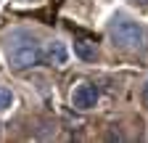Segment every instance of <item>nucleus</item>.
Wrapping results in <instances>:
<instances>
[{
  "instance_id": "6",
  "label": "nucleus",
  "mask_w": 148,
  "mask_h": 143,
  "mask_svg": "<svg viewBox=\"0 0 148 143\" xmlns=\"http://www.w3.org/2000/svg\"><path fill=\"white\" fill-rule=\"evenodd\" d=\"M11 106H13V93L5 85H0V111H8Z\"/></svg>"
},
{
  "instance_id": "5",
  "label": "nucleus",
  "mask_w": 148,
  "mask_h": 143,
  "mask_svg": "<svg viewBox=\"0 0 148 143\" xmlns=\"http://www.w3.org/2000/svg\"><path fill=\"white\" fill-rule=\"evenodd\" d=\"M74 53H77L82 61H92V58L98 56V48H95V43L87 40V37H77V40H74Z\"/></svg>"
},
{
  "instance_id": "4",
  "label": "nucleus",
  "mask_w": 148,
  "mask_h": 143,
  "mask_svg": "<svg viewBox=\"0 0 148 143\" xmlns=\"http://www.w3.org/2000/svg\"><path fill=\"white\" fill-rule=\"evenodd\" d=\"M40 58L50 66H64L69 61V48L61 43V40H50L42 50H40Z\"/></svg>"
},
{
  "instance_id": "7",
  "label": "nucleus",
  "mask_w": 148,
  "mask_h": 143,
  "mask_svg": "<svg viewBox=\"0 0 148 143\" xmlns=\"http://www.w3.org/2000/svg\"><path fill=\"white\" fill-rule=\"evenodd\" d=\"M140 3H145V0H140Z\"/></svg>"
},
{
  "instance_id": "2",
  "label": "nucleus",
  "mask_w": 148,
  "mask_h": 143,
  "mask_svg": "<svg viewBox=\"0 0 148 143\" xmlns=\"http://www.w3.org/2000/svg\"><path fill=\"white\" fill-rule=\"evenodd\" d=\"M37 61H40L37 40L32 37L29 32H24V29L11 32V37H8V64H11V69L24 72V69L34 66Z\"/></svg>"
},
{
  "instance_id": "3",
  "label": "nucleus",
  "mask_w": 148,
  "mask_h": 143,
  "mask_svg": "<svg viewBox=\"0 0 148 143\" xmlns=\"http://www.w3.org/2000/svg\"><path fill=\"white\" fill-rule=\"evenodd\" d=\"M95 103H98V87H95V82L79 80L77 85L71 87V106H74V109L87 111V109H92Z\"/></svg>"
},
{
  "instance_id": "1",
  "label": "nucleus",
  "mask_w": 148,
  "mask_h": 143,
  "mask_svg": "<svg viewBox=\"0 0 148 143\" xmlns=\"http://www.w3.org/2000/svg\"><path fill=\"white\" fill-rule=\"evenodd\" d=\"M108 37L119 50H127V53H143L148 48L145 29L127 16H114L108 21Z\"/></svg>"
}]
</instances>
